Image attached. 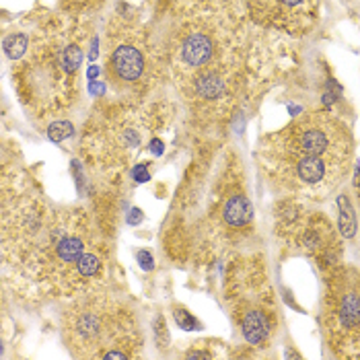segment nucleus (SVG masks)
Wrapping results in <instances>:
<instances>
[{"label":"nucleus","mask_w":360,"mask_h":360,"mask_svg":"<svg viewBox=\"0 0 360 360\" xmlns=\"http://www.w3.org/2000/svg\"><path fill=\"white\" fill-rule=\"evenodd\" d=\"M0 266L37 301L66 303L111 286L110 233L79 204L29 186L0 212Z\"/></svg>","instance_id":"1"},{"label":"nucleus","mask_w":360,"mask_h":360,"mask_svg":"<svg viewBox=\"0 0 360 360\" xmlns=\"http://www.w3.org/2000/svg\"><path fill=\"white\" fill-rule=\"evenodd\" d=\"M255 210L248 169L235 144L208 139L184 169L161 231L163 255L188 272H210L248 250Z\"/></svg>","instance_id":"2"},{"label":"nucleus","mask_w":360,"mask_h":360,"mask_svg":"<svg viewBox=\"0 0 360 360\" xmlns=\"http://www.w3.org/2000/svg\"><path fill=\"white\" fill-rule=\"evenodd\" d=\"M350 124L330 110H309L259 139L255 165L278 198L323 202L354 165Z\"/></svg>","instance_id":"3"},{"label":"nucleus","mask_w":360,"mask_h":360,"mask_svg":"<svg viewBox=\"0 0 360 360\" xmlns=\"http://www.w3.org/2000/svg\"><path fill=\"white\" fill-rule=\"evenodd\" d=\"M286 62L284 35L253 25L250 33L175 86L195 132H214L268 91Z\"/></svg>","instance_id":"4"},{"label":"nucleus","mask_w":360,"mask_h":360,"mask_svg":"<svg viewBox=\"0 0 360 360\" xmlns=\"http://www.w3.org/2000/svg\"><path fill=\"white\" fill-rule=\"evenodd\" d=\"M89 39V17L56 11L37 21L13 68L15 93L35 120H56L75 110L83 93Z\"/></svg>","instance_id":"5"},{"label":"nucleus","mask_w":360,"mask_h":360,"mask_svg":"<svg viewBox=\"0 0 360 360\" xmlns=\"http://www.w3.org/2000/svg\"><path fill=\"white\" fill-rule=\"evenodd\" d=\"M173 117L175 105L165 99L153 97L140 103L113 99L86 117L77 146L79 157L93 175L108 184H120L148 148L157 155L163 153L165 140L161 134Z\"/></svg>","instance_id":"6"},{"label":"nucleus","mask_w":360,"mask_h":360,"mask_svg":"<svg viewBox=\"0 0 360 360\" xmlns=\"http://www.w3.org/2000/svg\"><path fill=\"white\" fill-rule=\"evenodd\" d=\"M253 29L243 0H177L161 39L173 86L224 54Z\"/></svg>","instance_id":"7"},{"label":"nucleus","mask_w":360,"mask_h":360,"mask_svg":"<svg viewBox=\"0 0 360 360\" xmlns=\"http://www.w3.org/2000/svg\"><path fill=\"white\" fill-rule=\"evenodd\" d=\"M60 332L72 359H142L144 332L139 309L113 286L66 301L60 315Z\"/></svg>","instance_id":"8"},{"label":"nucleus","mask_w":360,"mask_h":360,"mask_svg":"<svg viewBox=\"0 0 360 360\" xmlns=\"http://www.w3.org/2000/svg\"><path fill=\"white\" fill-rule=\"evenodd\" d=\"M103 77L115 99L148 101L169 79L161 39L126 4L113 11L103 35Z\"/></svg>","instance_id":"9"},{"label":"nucleus","mask_w":360,"mask_h":360,"mask_svg":"<svg viewBox=\"0 0 360 360\" xmlns=\"http://www.w3.org/2000/svg\"><path fill=\"white\" fill-rule=\"evenodd\" d=\"M222 303L241 340L253 350H270L280 330V309L262 251L245 250L224 262Z\"/></svg>","instance_id":"10"},{"label":"nucleus","mask_w":360,"mask_h":360,"mask_svg":"<svg viewBox=\"0 0 360 360\" xmlns=\"http://www.w3.org/2000/svg\"><path fill=\"white\" fill-rule=\"evenodd\" d=\"M272 229L282 257H303L326 274L344 262V237L328 212L299 198H278Z\"/></svg>","instance_id":"11"},{"label":"nucleus","mask_w":360,"mask_h":360,"mask_svg":"<svg viewBox=\"0 0 360 360\" xmlns=\"http://www.w3.org/2000/svg\"><path fill=\"white\" fill-rule=\"evenodd\" d=\"M319 330L332 359H360V276L352 264H338L323 274Z\"/></svg>","instance_id":"12"},{"label":"nucleus","mask_w":360,"mask_h":360,"mask_svg":"<svg viewBox=\"0 0 360 360\" xmlns=\"http://www.w3.org/2000/svg\"><path fill=\"white\" fill-rule=\"evenodd\" d=\"M251 23L284 37L309 35L321 13V0H243Z\"/></svg>","instance_id":"13"},{"label":"nucleus","mask_w":360,"mask_h":360,"mask_svg":"<svg viewBox=\"0 0 360 360\" xmlns=\"http://www.w3.org/2000/svg\"><path fill=\"white\" fill-rule=\"evenodd\" d=\"M31 186L19 144L0 136V212Z\"/></svg>","instance_id":"14"},{"label":"nucleus","mask_w":360,"mask_h":360,"mask_svg":"<svg viewBox=\"0 0 360 360\" xmlns=\"http://www.w3.org/2000/svg\"><path fill=\"white\" fill-rule=\"evenodd\" d=\"M105 0H60L58 11L75 15V17H91L95 11L103 6Z\"/></svg>","instance_id":"15"},{"label":"nucleus","mask_w":360,"mask_h":360,"mask_svg":"<svg viewBox=\"0 0 360 360\" xmlns=\"http://www.w3.org/2000/svg\"><path fill=\"white\" fill-rule=\"evenodd\" d=\"M186 359H214V356H219L217 354V350H204V342H195L190 346V350L184 354Z\"/></svg>","instance_id":"16"},{"label":"nucleus","mask_w":360,"mask_h":360,"mask_svg":"<svg viewBox=\"0 0 360 360\" xmlns=\"http://www.w3.org/2000/svg\"><path fill=\"white\" fill-rule=\"evenodd\" d=\"M175 321H177V326L181 330H188V332H192L195 326H198V321H195L186 309H175Z\"/></svg>","instance_id":"17"},{"label":"nucleus","mask_w":360,"mask_h":360,"mask_svg":"<svg viewBox=\"0 0 360 360\" xmlns=\"http://www.w3.org/2000/svg\"><path fill=\"white\" fill-rule=\"evenodd\" d=\"M6 301H8V292H6V286L0 282V315H2L4 309H6Z\"/></svg>","instance_id":"18"}]
</instances>
